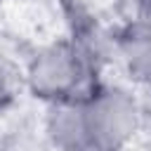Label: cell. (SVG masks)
<instances>
[{
  "instance_id": "8992f818",
  "label": "cell",
  "mask_w": 151,
  "mask_h": 151,
  "mask_svg": "<svg viewBox=\"0 0 151 151\" xmlns=\"http://www.w3.org/2000/svg\"><path fill=\"white\" fill-rule=\"evenodd\" d=\"M137 7V19L151 26V0H134Z\"/></svg>"
},
{
  "instance_id": "7a4b0ae2",
  "label": "cell",
  "mask_w": 151,
  "mask_h": 151,
  "mask_svg": "<svg viewBox=\"0 0 151 151\" xmlns=\"http://www.w3.org/2000/svg\"><path fill=\"white\" fill-rule=\"evenodd\" d=\"M92 151H118L130 146L142 125L137 97L120 85L97 83L80 101Z\"/></svg>"
},
{
  "instance_id": "52a82bcc",
  "label": "cell",
  "mask_w": 151,
  "mask_h": 151,
  "mask_svg": "<svg viewBox=\"0 0 151 151\" xmlns=\"http://www.w3.org/2000/svg\"><path fill=\"white\" fill-rule=\"evenodd\" d=\"M142 85H144V87L149 90V94H151V76H149V80H146V83H142Z\"/></svg>"
},
{
  "instance_id": "5b68a950",
  "label": "cell",
  "mask_w": 151,
  "mask_h": 151,
  "mask_svg": "<svg viewBox=\"0 0 151 151\" xmlns=\"http://www.w3.org/2000/svg\"><path fill=\"white\" fill-rule=\"evenodd\" d=\"M21 90H26L24 71L7 54L0 52V109H7L9 104H14Z\"/></svg>"
},
{
  "instance_id": "277c9868",
  "label": "cell",
  "mask_w": 151,
  "mask_h": 151,
  "mask_svg": "<svg viewBox=\"0 0 151 151\" xmlns=\"http://www.w3.org/2000/svg\"><path fill=\"white\" fill-rule=\"evenodd\" d=\"M113 54L132 80L146 83L151 76V26L139 19L130 21L113 38Z\"/></svg>"
},
{
  "instance_id": "3957f363",
  "label": "cell",
  "mask_w": 151,
  "mask_h": 151,
  "mask_svg": "<svg viewBox=\"0 0 151 151\" xmlns=\"http://www.w3.org/2000/svg\"><path fill=\"white\" fill-rule=\"evenodd\" d=\"M45 134L57 151H92L80 101L47 104Z\"/></svg>"
},
{
  "instance_id": "ba28073f",
  "label": "cell",
  "mask_w": 151,
  "mask_h": 151,
  "mask_svg": "<svg viewBox=\"0 0 151 151\" xmlns=\"http://www.w3.org/2000/svg\"><path fill=\"white\" fill-rule=\"evenodd\" d=\"M118 151H130V146H125V149H118Z\"/></svg>"
},
{
  "instance_id": "6da1fadb",
  "label": "cell",
  "mask_w": 151,
  "mask_h": 151,
  "mask_svg": "<svg viewBox=\"0 0 151 151\" xmlns=\"http://www.w3.org/2000/svg\"><path fill=\"white\" fill-rule=\"evenodd\" d=\"M24 78L26 90L45 104L83 101L97 85V68L66 38L40 47L31 57Z\"/></svg>"
}]
</instances>
